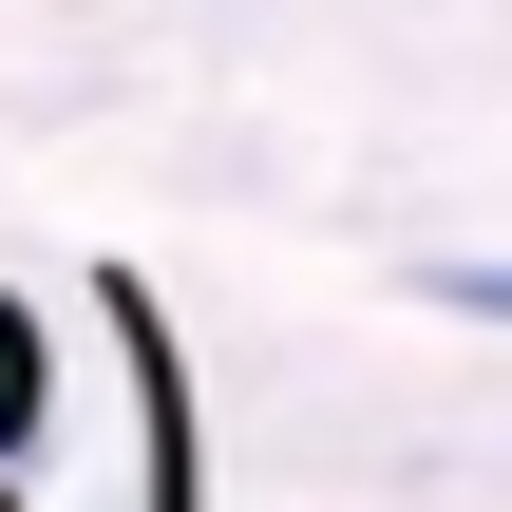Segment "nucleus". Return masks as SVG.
<instances>
[{
    "label": "nucleus",
    "instance_id": "obj_1",
    "mask_svg": "<svg viewBox=\"0 0 512 512\" xmlns=\"http://www.w3.org/2000/svg\"><path fill=\"white\" fill-rule=\"evenodd\" d=\"M95 361H114V512H209V437H190V380L133 266H95Z\"/></svg>",
    "mask_w": 512,
    "mask_h": 512
},
{
    "label": "nucleus",
    "instance_id": "obj_3",
    "mask_svg": "<svg viewBox=\"0 0 512 512\" xmlns=\"http://www.w3.org/2000/svg\"><path fill=\"white\" fill-rule=\"evenodd\" d=\"M418 304H437V323H512V266H475V247H437V266H418Z\"/></svg>",
    "mask_w": 512,
    "mask_h": 512
},
{
    "label": "nucleus",
    "instance_id": "obj_2",
    "mask_svg": "<svg viewBox=\"0 0 512 512\" xmlns=\"http://www.w3.org/2000/svg\"><path fill=\"white\" fill-rule=\"evenodd\" d=\"M38 399H57V342H38V304H0V456L38 437Z\"/></svg>",
    "mask_w": 512,
    "mask_h": 512
}]
</instances>
